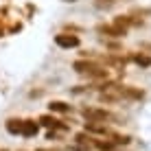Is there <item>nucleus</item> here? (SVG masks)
<instances>
[{
	"label": "nucleus",
	"mask_w": 151,
	"mask_h": 151,
	"mask_svg": "<svg viewBox=\"0 0 151 151\" xmlns=\"http://www.w3.org/2000/svg\"><path fill=\"white\" fill-rule=\"evenodd\" d=\"M55 42L61 48H75V46H79V37L77 35H66V33H59L55 37Z\"/></svg>",
	"instance_id": "3"
},
{
	"label": "nucleus",
	"mask_w": 151,
	"mask_h": 151,
	"mask_svg": "<svg viewBox=\"0 0 151 151\" xmlns=\"http://www.w3.org/2000/svg\"><path fill=\"white\" fill-rule=\"evenodd\" d=\"M48 107H50V112H70V105L64 101H53Z\"/></svg>",
	"instance_id": "7"
},
{
	"label": "nucleus",
	"mask_w": 151,
	"mask_h": 151,
	"mask_svg": "<svg viewBox=\"0 0 151 151\" xmlns=\"http://www.w3.org/2000/svg\"><path fill=\"white\" fill-rule=\"evenodd\" d=\"M37 132H40V125L35 123L33 118H29V121H24V125H22V134H20V136L31 138V136H35Z\"/></svg>",
	"instance_id": "4"
},
{
	"label": "nucleus",
	"mask_w": 151,
	"mask_h": 151,
	"mask_svg": "<svg viewBox=\"0 0 151 151\" xmlns=\"http://www.w3.org/2000/svg\"><path fill=\"white\" fill-rule=\"evenodd\" d=\"M81 114H83V118H86L88 123H105V121L112 118V114L107 110H101V107H86Z\"/></svg>",
	"instance_id": "2"
},
{
	"label": "nucleus",
	"mask_w": 151,
	"mask_h": 151,
	"mask_svg": "<svg viewBox=\"0 0 151 151\" xmlns=\"http://www.w3.org/2000/svg\"><path fill=\"white\" fill-rule=\"evenodd\" d=\"M22 125H24L22 118H9L4 127H7L9 134H22Z\"/></svg>",
	"instance_id": "5"
},
{
	"label": "nucleus",
	"mask_w": 151,
	"mask_h": 151,
	"mask_svg": "<svg viewBox=\"0 0 151 151\" xmlns=\"http://www.w3.org/2000/svg\"><path fill=\"white\" fill-rule=\"evenodd\" d=\"M0 151H7V149H0Z\"/></svg>",
	"instance_id": "8"
},
{
	"label": "nucleus",
	"mask_w": 151,
	"mask_h": 151,
	"mask_svg": "<svg viewBox=\"0 0 151 151\" xmlns=\"http://www.w3.org/2000/svg\"><path fill=\"white\" fill-rule=\"evenodd\" d=\"M68 2H72V0H68Z\"/></svg>",
	"instance_id": "9"
},
{
	"label": "nucleus",
	"mask_w": 151,
	"mask_h": 151,
	"mask_svg": "<svg viewBox=\"0 0 151 151\" xmlns=\"http://www.w3.org/2000/svg\"><path fill=\"white\" fill-rule=\"evenodd\" d=\"M75 70L79 72V75L90 77V79H103V77H107V70L103 68V66H99L96 61L79 59V61H75Z\"/></svg>",
	"instance_id": "1"
},
{
	"label": "nucleus",
	"mask_w": 151,
	"mask_h": 151,
	"mask_svg": "<svg viewBox=\"0 0 151 151\" xmlns=\"http://www.w3.org/2000/svg\"><path fill=\"white\" fill-rule=\"evenodd\" d=\"M40 121L44 123L46 127H59V129H66V125H61V121H57L55 116H42Z\"/></svg>",
	"instance_id": "6"
}]
</instances>
